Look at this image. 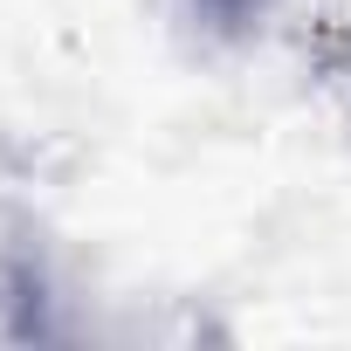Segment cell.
I'll use <instances>...</instances> for the list:
<instances>
[{"instance_id":"obj_1","label":"cell","mask_w":351,"mask_h":351,"mask_svg":"<svg viewBox=\"0 0 351 351\" xmlns=\"http://www.w3.org/2000/svg\"><path fill=\"white\" fill-rule=\"evenodd\" d=\"M193 8H200L214 28H241V21H255V14L269 8V0H193Z\"/></svg>"}]
</instances>
